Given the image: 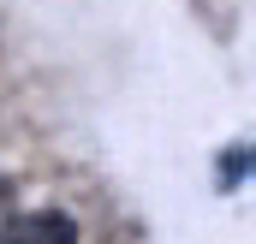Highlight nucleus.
Returning a JSON list of instances; mask_svg holds the SVG:
<instances>
[{"instance_id":"obj_2","label":"nucleus","mask_w":256,"mask_h":244,"mask_svg":"<svg viewBox=\"0 0 256 244\" xmlns=\"http://www.w3.org/2000/svg\"><path fill=\"white\" fill-rule=\"evenodd\" d=\"M244 167H250V155L238 149V155H226V161H220V179H226V184H232V179H244Z\"/></svg>"},{"instance_id":"obj_1","label":"nucleus","mask_w":256,"mask_h":244,"mask_svg":"<svg viewBox=\"0 0 256 244\" xmlns=\"http://www.w3.org/2000/svg\"><path fill=\"white\" fill-rule=\"evenodd\" d=\"M6 244H78V226L66 214H24V220H12Z\"/></svg>"}]
</instances>
